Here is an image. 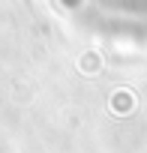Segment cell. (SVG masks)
Here are the masks:
<instances>
[{"label": "cell", "mask_w": 147, "mask_h": 153, "mask_svg": "<svg viewBox=\"0 0 147 153\" xmlns=\"http://www.w3.org/2000/svg\"><path fill=\"white\" fill-rule=\"evenodd\" d=\"M75 12H90L117 21H138L147 27V0H66Z\"/></svg>", "instance_id": "6da1fadb"}]
</instances>
